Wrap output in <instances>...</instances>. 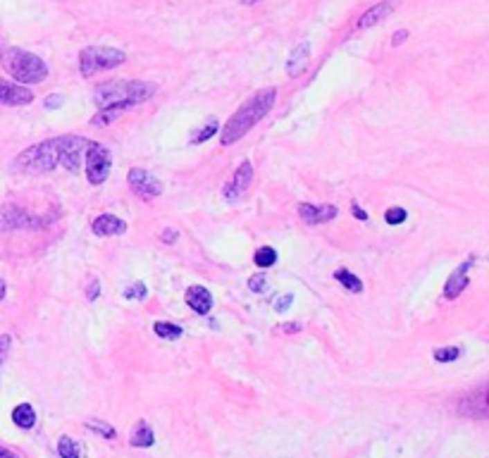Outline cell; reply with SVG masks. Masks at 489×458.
I'll use <instances>...</instances> for the list:
<instances>
[{"mask_svg": "<svg viewBox=\"0 0 489 458\" xmlns=\"http://www.w3.org/2000/svg\"><path fill=\"white\" fill-rule=\"evenodd\" d=\"M86 158V179L91 182V184H103L107 179V175H110V167H112V155L110 150L105 146H100V143L91 141L89 148H86L84 153Z\"/></svg>", "mask_w": 489, "mask_h": 458, "instance_id": "6", "label": "cell"}, {"mask_svg": "<svg viewBox=\"0 0 489 458\" xmlns=\"http://www.w3.org/2000/svg\"><path fill=\"white\" fill-rule=\"evenodd\" d=\"M12 423L21 430H31L36 425V411L31 408V403H19L12 411Z\"/></svg>", "mask_w": 489, "mask_h": 458, "instance_id": "19", "label": "cell"}, {"mask_svg": "<svg viewBox=\"0 0 489 458\" xmlns=\"http://www.w3.org/2000/svg\"><path fill=\"white\" fill-rule=\"evenodd\" d=\"M146 294H148V289H146V284L143 282H136L134 287H129L127 292H125V299H146Z\"/></svg>", "mask_w": 489, "mask_h": 458, "instance_id": "29", "label": "cell"}, {"mask_svg": "<svg viewBox=\"0 0 489 458\" xmlns=\"http://www.w3.org/2000/svg\"><path fill=\"white\" fill-rule=\"evenodd\" d=\"M459 355H461V349L447 346V349H437V351H434V360H437V363H451V360H456Z\"/></svg>", "mask_w": 489, "mask_h": 458, "instance_id": "27", "label": "cell"}, {"mask_svg": "<svg viewBox=\"0 0 489 458\" xmlns=\"http://www.w3.org/2000/svg\"><path fill=\"white\" fill-rule=\"evenodd\" d=\"M0 64H3L5 72L19 86L41 84L48 77V64L39 55H34L29 51H21V48H8V51L0 53Z\"/></svg>", "mask_w": 489, "mask_h": 458, "instance_id": "4", "label": "cell"}, {"mask_svg": "<svg viewBox=\"0 0 489 458\" xmlns=\"http://www.w3.org/2000/svg\"><path fill=\"white\" fill-rule=\"evenodd\" d=\"M244 3H258V0H244Z\"/></svg>", "mask_w": 489, "mask_h": 458, "instance_id": "41", "label": "cell"}, {"mask_svg": "<svg viewBox=\"0 0 489 458\" xmlns=\"http://www.w3.org/2000/svg\"><path fill=\"white\" fill-rule=\"evenodd\" d=\"M251 179H254V167H251L249 160H244V163L236 167L234 179L224 186V198H227V201H236L239 196H244V193L249 191Z\"/></svg>", "mask_w": 489, "mask_h": 458, "instance_id": "9", "label": "cell"}, {"mask_svg": "<svg viewBox=\"0 0 489 458\" xmlns=\"http://www.w3.org/2000/svg\"><path fill=\"white\" fill-rule=\"evenodd\" d=\"M406 36H408V31H406V29L396 31V34H394V39H391V46H401V43L406 41Z\"/></svg>", "mask_w": 489, "mask_h": 458, "instance_id": "37", "label": "cell"}, {"mask_svg": "<svg viewBox=\"0 0 489 458\" xmlns=\"http://www.w3.org/2000/svg\"><path fill=\"white\" fill-rule=\"evenodd\" d=\"M249 287H251V292L254 294H260L263 289H265V274H260V272L254 274V277L249 279Z\"/></svg>", "mask_w": 489, "mask_h": 458, "instance_id": "31", "label": "cell"}, {"mask_svg": "<svg viewBox=\"0 0 489 458\" xmlns=\"http://www.w3.org/2000/svg\"><path fill=\"white\" fill-rule=\"evenodd\" d=\"M391 12H394V3H391V0H382V3H377L375 8H370L368 12L363 15L361 21H358V29H368V26L373 24H380V21L389 17Z\"/></svg>", "mask_w": 489, "mask_h": 458, "instance_id": "17", "label": "cell"}, {"mask_svg": "<svg viewBox=\"0 0 489 458\" xmlns=\"http://www.w3.org/2000/svg\"><path fill=\"white\" fill-rule=\"evenodd\" d=\"M5 294H8V287H5V282L0 279V301L5 299Z\"/></svg>", "mask_w": 489, "mask_h": 458, "instance_id": "40", "label": "cell"}, {"mask_svg": "<svg viewBox=\"0 0 489 458\" xmlns=\"http://www.w3.org/2000/svg\"><path fill=\"white\" fill-rule=\"evenodd\" d=\"M132 446H139V449H146V446H153V441H155V434H153V430L148 428L146 423H139L136 425V430L132 432Z\"/></svg>", "mask_w": 489, "mask_h": 458, "instance_id": "20", "label": "cell"}, {"mask_svg": "<svg viewBox=\"0 0 489 458\" xmlns=\"http://www.w3.org/2000/svg\"><path fill=\"white\" fill-rule=\"evenodd\" d=\"M254 263L258 267H272L277 263V251L272 249V246H263V249L256 251Z\"/></svg>", "mask_w": 489, "mask_h": 458, "instance_id": "23", "label": "cell"}, {"mask_svg": "<svg viewBox=\"0 0 489 458\" xmlns=\"http://www.w3.org/2000/svg\"><path fill=\"white\" fill-rule=\"evenodd\" d=\"M275 98H277V91L275 89H263L258 94L251 96L241 107H236V112L229 117V122L222 127V134H220V141L222 146H232L239 139H244L246 134L254 129L267 112L272 110L275 105Z\"/></svg>", "mask_w": 489, "mask_h": 458, "instance_id": "2", "label": "cell"}, {"mask_svg": "<svg viewBox=\"0 0 489 458\" xmlns=\"http://www.w3.org/2000/svg\"><path fill=\"white\" fill-rule=\"evenodd\" d=\"M127 62V53L120 48H105V46H91L79 53V72L82 77H94L98 72H107Z\"/></svg>", "mask_w": 489, "mask_h": 458, "instance_id": "5", "label": "cell"}, {"mask_svg": "<svg viewBox=\"0 0 489 458\" xmlns=\"http://www.w3.org/2000/svg\"><path fill=\"white\" fill-rule=\"evenodd\" d=\"M177 236H179V231H177V229H165L163 231V234H160V239H163L165 241V244H175V241H177Z\"/></svg>", "mask_w": 489, "mask_h": 458, "instance_id": "35", "label": "cell"}, {"mask_svg": "<svg viewBox=\"0 0 489 458\" xmlns=\"http://www.w3.org/2000/svg\"><path fill=\"white\" fill-rule=\"evenodd\" d=\"M158 91L153 82H139V79H115V82H105L96 89V105L107 107L117 103L136 105L148 100L150 96Z\"/></svg>", "mask_w": 489, "mask_h": 458, "instance_id": "3", "label": "cell"}, {"mask_svg": "<svg viewBox=\"0 0 489 458\" xmlns=\"http://www.w3.org/2000/svg\"><path fill=\"white\" fill-rule=\"evenodd\" d=\"M129 186H132V191L136 193L139 198H158L160 193L165 191L163 182L150 175V172L141 170V167H134V170L129 172Z\"/></svg>", "mask_w": 489, "mask_h": 458, "instance_id": "8", "label": "cell"}, {"mask_svg": "<svg viewBox=\"0 0 489 458\" xmlns=\"http://www.w3.org/2000/svg\"><path fill=\"white\" fill-rule=\"evenodd\" d=\"M308 58H310V43L303 41L299 43L296 48L292 51V55H289V62H287V74L289 77H296L305 69V64H308Z\"/></svg>", "mask_w": 489, "mask_h": 458, "instance_id": "16", "label": "cell"}, {"mask_svg": "<svg viewBox=\"0 0 489 458\" xmlns=\"http://www.w3.org/2000/svg\"><path fill=\"white\" fill-rule=\"evenodd\" d=\"M57 454H60V458H82V449H79V444L72 437H60V441H57Z\"/></svg>", "mask_w": 489, "mask_h": 458, "instance_id": "22", "label": "cell"}, {"mask_svg": "<svg viewBox=\"0 0 489 458\" xmlns=\"http://www.w3.org/2000/svg\"><path fill=\"white\" fill-rule=\"evenodd\" d=\"M89 139L84 136H55L41 141L36 146L21 150L15 160V167L24 172H53L55 167H64L67 172H79L82 158L89 148Z\"/></svg>", "mask_w": 489, "mask_h": 458, "instance_id": "1", "label": "cell"}, {"mask_svg": "<svg viewBox=\"0 0 489 458\" xmlns=\"http://www.w3.org/2000/svg\"><path fill=\"white\" fill-rule=\"evenodd\" d=\"M98 292H100V282H98V279H91L89 289H86V299L96 301V299H98Z\"/></svg>", "mask_w": 489, "mask_h": 458, "instance_id": "34", "label": "cell"}, {"mask_svg": "<svg viewBox=\"0 0 489 458\" xmlns=\"http://www.w3.org/2000/svg\"><path fill=\"white\" fill-rule=\"evenodd\" d=\"M337 206H310V203H299V215L303 218V222L308 224H325V222H332L337 218Z\"/></svg>", "mask_w": 489, "mask_h": 458, "instance_id": "12", "label": "cell"}, {"mask_svg": "<svg viewBox=\"0 0 489 458\" xmlns=\"http://www.w3.org/2000/svg\"><path fill=\"white\" fill-rule=\"evenodd\" d=\"M29 103H34V94H31L29 89L0 79V105L17 107V105H29Z\"/></svg>", "mask_w": 489, "mask_h": 458, "instance_id": "10", "label": "cell"}, {"mask_svg": "<svg viewBox=\"0 0 489 458\" xmlns=\"http://www.w3.org/2000/svg\"><path fill=\"white\" fill-rule=\"evenodd\" d=\"M335 279L341 284L346 292H353V294H361L363 292V282L356 277L353 272H348V270H337L335 272Z\"/></svg>", "mask_w": 489, "mask_h": 458, "instance_id": "21", "label": "cell"}, {"mask_svg": "<svg viewBox=\"0 0 489 458\" xmlns=\"http://www.w3.org/2000/svg\"><path fill=\"white\" fill-rule=\"evenodd\" d=\"M406 218H408V213L404 208H389L384 213V220H386V224H401V222H406Z\"/></svg>", "mask_w": 489, "mask_h": 458, "instance_id": "28", "label": "cell"}, {"mask_svg": "<svg viewBox=\"0 0 489 458\" xmlns=\"http://www.w3.org/2000/svg\"><path fill=\"white\" fill-rule=\"evenodd\" d=\"M213 134H217V120H211L203 129H198L196 134L191 136V143H201V141H208V139L213 136Z\"/></svg>", "mask_w": 489, "mask_h": 458, "instance_id": "26", "label": "cell"}, {"mask_svg": "<svg viewBox=\"0 0 489 458\" xmlns=\"http://www.w3.org/2000/svg\"><path fill=\"white\" fill-rule=\"evenodd\" d=\"M186 303L191 306L193 312L206 315L213 308V294L206 287H201V284H193V287H189V292H186Z\"/></svg>", "mask_w": 489, "mask_h": 458, "instance_id": "15", "label": "cell"}, {"mask_svg": "<svg viewBox=\"0 0 489 458\" xmlns=\"http://www.w3.org/2000/svg\"><path fill=\"white\" fill-rule=\"evenodd\" d=\"M351 213H353V218H358V220H368V213H365L358 203H351Z\"/></svg>", "mask_w": 489, "mask_h": 458, "instance_id": "36", "label": "cell"}, {"mask_svg": "<svg viewBox=\"0 0 489 458\" xmlns=\"http://www.w3.org/2000/svg\"><path fill=\"white\" fill-rule=\"evenodd\" d=\"M84 428L89 430V432H96V434H100V437H103V439H115V437H117L115 428H110V425L100 423V420H86V423H84Z\"/></svg>", "mask_w": 489, "mask_h": 458, "instance_id": "25", "label": "cell"}, {"mask_svg": "<svg viewBox=\"0 0 489 458\" xmlns=\"http://www.w3.org/2000/svg\"><path fill=\"white\" fill-rule=\"evenodd\" d=\"M153 332L158 334V337H163V339H179L181 337V327L179 325H175V322H155L153 325Z\"/></svg>", "mask_w": 489, "mask_h": 458, "instance_id": "24", "label": "cell"}, {"mask_svg": "<svg viewBox=\"0 0 489 458\" xmlns=\"http://www.w3.org/2000/svg\"><path fill=\"white\" fill-rule=\"evenodd\" d=\"M472 267V258L465 263H461L456 267V272H451V277L447 279V287H444V299H456V296L463 294V289L468 287V270Z\"/></svg>", "mask_w": 489, "mask_h": 458, "instance_id": "13", "label": "cell"}, {"mask_svg": "<svg viewBox=\"0 0 489 458\" xmlns=\"http://www.w3.org/2000/svg\"><path fill=\"white\" fill-rule=\"evenodd\" d=\"M487 411H489V403H487V389L480 387L472 396L463 398L459 403V413L461 416H470V418H477V420H485L487 418Z\"/></svg>", "mask_w": 489, "mask_h": 458, "instance_id": "11", "label": "cell"}, {"mask_svg": "<svg viewBox=\"0 0 489 458\" xmlns=\"http://www.w3.org/2000/svg\"><path fill=\"white\" fill-rule=\"evenodd\" d=\"M62 105H64V96H60V94H53V96H48L46 98L48 110H57V107H62Z\"/></svg>", "mask_w": 489, "mask_h": 458, "instance_id": "32", "label": "cell"}, {"mask_svg": "<svg viewBox=\"0 0 489 458\" xmlns=\"http://www.w3.org/2000/svg\"><path fill=\"white\" fill-rule=\"evenodd\" d=\"M279 332H301V325H296V322H284L282 327H279Z\"/></svg>", "mask_w": 489, "mask_h": 458, "instance_id": "38", "label": "cell"}, {"mask_svg": "<svg viewBox=\"0 0 489 458\" xmlns=\"http://www.w3.org/2000/svg\"><path fill=\"white\" fill-rule=\"evenodd\" d=\"M0 458H19L15 451H10V449H5V446H0Z\"/></svg>", "mask_w": 489, "mask_h": 458, "instance_id": "39", "label": "cell"}, {"mask_svg": "<svg viewBox=\"0 0 489 458\" xmlns=\"http://www.w3.org/2000/svg\"><path fill=\"white\" fill-rule=\"evenodd\" d=\"M96 236H117V234H125L127 231V222L115 215H98L91 224Z\"/></svg>", "mask_w": 489, "mask_h": 458, "instance_id": "14", "label": "cell"}, {"mask_svg": "<svg viewBox=\"0 0 489 458\" xmlns=\"http://www.w3.org/2000/svg\"><path fill=\"white\" fill-rule=\"evenodd\" d=\"M292 301H294V294H284V296H279V299L275 301V310L277 312H284L292 306Z\"/></svg>", "mask_w": 489, "mask_h": 458, "instance_id": "33", "label": "cell"}, {"mask_svg": "<svg viewBox=\"0 0 489 458\" xmlns=\"http://www.w3.org/2000/svg\"><path fill=\"white\" fill-rule=\"evenodd\" d=\"M10 346H12V337H10V334H0V368H3V363L8 360Z\"/></svg>", "mask_w": 489, "mask_h": 458, "instance_id": "30", "label": "cell"}, {"mask_svg": "<svg viewBox=\"0 0 489 458\" xmlns=\"http://www.w3.org/2000/svg\"><path fill=\"white\" fill-rule=\"evenodd\" d=\"M51 222V218H36L17 206H3L0 208V231H15V229H41L43 224Z\"/></svg>", "mask_w": 489, "mask_h": 458, "instance_id": "7", "label": "cell"}, {"mask_svg": "<svg viewBox=\"0 0 489 458\" xmlns=\"http://www.w3.org/2000/svg\"><path fill=\"white\" fill-rule=\"evenodd\" d=\"M132 105H127V103H117V105H107V107H100L98 110V115L91 120V125L94 127H107V125H112L115 120H120L122 115L129 110Z\"/></svg>", "mask_w": 489, "mask_h": 458, "instance_id": "18", "label": "cell"}]
</instances>
